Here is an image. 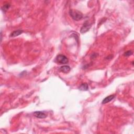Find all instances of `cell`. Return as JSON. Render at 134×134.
I'll list each match as a JSON object with an SVG mask.
<instances>
[{"label": "cell", "instance_id": "obj_1", "mask_svg": "<svg viewBox=\"0 0 134 134\" xmlns=\"http://www.w3.org/2000/svg\"><path fill=\"white\" fill-rule=\"evenodd\" d=\"M69 13L72 19L74 20H76V21L80 20L83 18L82 13L78 10H70Z\"/></svg>", "mask_w": 134, "mask_h": 134}, {"label": "cell", "instance_id": "obj_2", "mask_svg": "<svg viewBox=\"0 0 134 134\" xmlns=\"http://www.w3.org/2000/svg\"><path fill=\"white\" fill-rule=\"evenodd\" d=\"M56 60L57 62L60 63V64H66L69 62L68 58L63 54H59L57 56Z\"/></svg>", "mask_w": 134, "mask_h": 134}, {"label": "cell", "instance_id": "obj_3", "mask_svg": "<svg viewBox=\"0 0 134 134\" xmlns=\"http://www.w3.org/2000/svg\"><path fill=\"white\" fill-rule=\"evenodd\" d=\"M92 26V24L89 23L88 21L85 22L83 24V26H82L80 32L81 34H84L85 33H87V31L90 30V29L91 28V27Z\"/></svg>", "mask_w": 134, "mask_h": 134}, {"label": "cell", "instance_id": "obj_4", "mask_svg": "<svg viewBox=\"0 0 134 134\" xmlns=\"http://www.w3.org/2000/svg\"><path fill=\"white\" fill-rule=\"evenodd\" d=\"M34 116L38 119H45L47 117V114L42 111H36L34 113Z\"/></svg>", "mask_w": 134, "mask_h": 134}, {"label": "cell", "instance_id": "obj_5", "mask_svg": "<svg viewBox=\"0 0 134 134\" xmlns=\"http://www.w3.org/2000/svg\"><path fill=\"white\" fill-rule=\"evenodd\" d=\"M70 70H71V68L69 65H63V66L60 67L59 69V70L60 72H62L65 73H68L70 71Z\"/></svg>", "mask_w": 134, "mask_h": 134}, {"label": "cell", "instance_id": "obj_6", "mask_svg": "<svg viewBox=\"0 0 134 134\" xmlns=\"http://www.w3.org/2000/svg\"><path fill=\"white\" fill-rule=\"evenodd\" d=\"M114 98H115L114 95H110V96H108L103 100V101H102V104H105L107 103H108V102H110L112 100H113Z\"/></svg>", "mask_w": 134, "mask_h": 134}, {"label": "cell", "instance_id": "obj_7", "mask_svg": "<svg viewBox=\"0 0 134 134\" xmlns=\"http://www.w3.org/2000/svg\"><path fill=\"white\" fill-rule=\"evenodd\" d=\"M23 31H24L23 30H21V29H19V30L14 31L11 34L10 37H16V36H18L20 35H21V34L23 33Z\"/></svg>", "mask_w": 134, "mask_h": 134}, {"label": "cell", "instance_id": "obj_8", "mask_svg": "<svg viewBox=\"0 0 134 134\" xmlns=\"http://www.w3.org/2000/svg\"><path fill=\"white\" fill-rule=\"evenodd\" d=\"M88 89V85L87 83H82L79 87V90L81 91H87Z\"/></svg>", "mask_w": 134, "mask_h": 134}, {"label": "cell", "instance_id": "obj_9", "mask_svg": "<svg viewBox=\"0 0 134 134\" xmlns=\"http://www.w3.org/2000/svg\"><path fill=\"white\" fill-rule=\"evenodd\" d=\"M11 6V4L10 3H7L4 4V5L2 7V10L3 11V12H6L7 11H8L9 8H10Z\"/></svg>", "mask_w": 134, "mask_h": 134}, {"label": "cell", "instance_id": "obj_10", "mask_svg": "<svg viewBox=\"0 0 134 134\" xmlns=\"http://www.w3.org/2000/svg\"><path fill=\"white\" fill-rule=\"evenodd\" d=\"M133 54V52L131 50H128L127 51H126V53H125L124 54V56L125 57H129L130 56H131Z\"/></svg>", "mask_w": 134, "mask_h": 134}]
</instances>
